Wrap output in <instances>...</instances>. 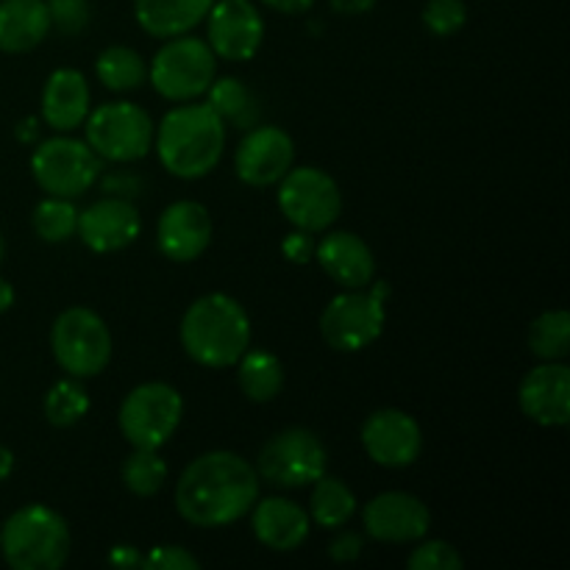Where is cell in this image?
Here are the masks:
<instances>
[{
	"mask_svg": "<svg viewBox=\"0 0 570 570\" xmlns=\"http://www.w3.org/2000/svg\"><path fill=\"white\" fill-rule=\"evenodd\" d=\"M259 499V473L234 451L195 456L176 482V510L198 529H223L250 512Z\"/></svg>",
	"mask_w": 570,
	"mask_h": 570,
	"instance_id": "obj_1",
	"label": "cell"
},
{
	"mask_svg": "<svg viewBox=\"0 0 570 570\" xmlns=\"http://www.w3.org/2000/svg\"><path fill=\"white\" fill-rule=\"evenodd\" d=\"M156 156L170 176L195 181L209 176L226 150V122L209 104H181L154 131Z\"/></svg>",
	"mask_w": 570,
	"mask_h": 570,
	"instance_id": "obj_2",
	"label": "cell"
},
{
	"mask_svg": "<svg viewBox=\"0 0 570 570\" xmlns=\"http://www.w3.org/2000/svg\"><path fill=\"white\" fill-rule=\"evenodd\" d=\"M178 337L189 360L200 367L223 371L237 365L239 356L250 348V317L232 295H200L184 312Z\"/></svg>",
	"mask_w": 570,
	"mask_h": 570,
	"instance_id": "obj_3",
	"label": "cell"
},
{
	"mask_svg": "<svg viewBox=\"0 0 570 570\" xmlns=\"http://www.w3.org/2000/svg\"><path fill=\"white\" fill-rule=\"evenodd\" d=\"M70 549V527L45 504L20 507L0 527V551L14 570H59Z\"/></svg>",
	"mask_w": 570,
	"mask_h": 570,
	"instance_id": "obj_4",
	"label": "cell"
},
{
	"mask_svg": "<svg viewBox=\"0 0 570 570\" xmlns=\"http://www.w3.org/2000/svg\"><path fill=\"white\" fill-rule=\"evenodd\" d=\"M148 78L161 98L173 104H187L200 98L217 78V56L209 42L198 37L167 39L148 67Z\"/></svg>",
	"mask_w": 570,
	"mask_h": 570,
	"instance_id": "obj_5",
	"label": "cell"
},
{
	"mask_svg": "<svg viewBox=\"0 0 570 570\" xmlns=\"http://www.w3.org/2000/svg\"><path fill=\"white\" fill-rule=\"evenodd\" d=\"M50 351L67 376L92 379L111 360V332L104 317L89 306H70L50 328Z\"/></svg>",
	"mask_w": 570,
	"mask_h": 570,
	"instance_id": "obj_6",
	"label": "cell"
},
{
	"mask_svg": "<svg viewBox=\"0 0 570 570\" xmlns=\"http://www.w3.org/2000/svg\"><path fill=\"white\" fill-rule=\"evenodd\" d=\"M87 145L104 161H139L154 148V120L148 111L128 100H111L89 111L83 120Z\"/></svg>",
	"mask_w": 570,
	"mask_h": 570,
	"instance_id": "obj_7",
	"label": "cell"
},
{
	"mask_svg": "<svg viewBox=\"0 0 570 570\" xmlns=\"http://www.w3.org/2000/svg\"><path fill=\"white\" fill-rule=\"evenodd\" d=\"M328 451L323 440L312 429L289 426L273 434L259 451L256 473L273 488L298 490L309 488L312 482L326 473Z\"/></svg>",
	"mask_w": 570,
	"mask_h": 570,
	"instance_id": "obj_8",
	"label": "cell"
},
{
	"mask_svg": "<svg viewBox=\"0 0 570 570\" xmlns=\"http://www.w3.org/2000/svg\"><path fill=\"white\" fill-rule=\"evenodd\" d=\"M184 417V399L173 384L145 382L122 399L120 432L134 449H156L170 443Z\"/></svg>",
	"mask_w": 570,
	"mask_h": 570,
	"instance_id": "obj_9",
	"label": "cell"
},
{
	"mask_svg": "<svg viewBox=\"0 0 570 570\" xmlns=\"http://www.w3.org/2000/svg\"><path fill=\"white\" fill-rule=\"evenodd\" d=\"M104 170V159L87 145V139L53 137L37 145L31 154V176L39 189L53 198H78L87 193Z\"/></svg>",
	"mask_w": 570,
	"mask_h": 570,
	"instance_id": "obj_10",
	"label": "cell"
},
{
	"mask_svg": "<svg viewBox=\"0 0 570 570\" xmlns=\"http://www.w3.org/2000/svg\"><path fill=\"white\" fill-rule=\"evenodd\" d=\"M278 209L301 232L321 234L343 215V193L321 167H289L278 181Z\"/></svg>",
	"mask_w": 570,
	"mask_h": 570,
	"instance_id": "obj_11",
	"label": "cell"
},
{
	"mask_svg": "<svg viewBox=\"0 0 570 570\" xmlns=\"http://www.w3.org/2000/svg\"><path fill=\"white\" fill-rule=\"evenodd\" d=\"M387 309L373 289H343L326 304L321 315V334L328 348L340 354L365 351L382 337Z\"/></svg>",
	"mask_w": 570,
	"mask_h": 570,
	"instance_id": "obj_12",
	"label": "cell"
},
{
	"mask_svg": "<svg viewBox=\"0 0 570 570\" xmlns=\"http://www.w3.org/2000/svg\"><path fill=\"white\" fill-rule=\"evenodd\" d=\"M206 42L217 59L250 61L265 39V20L250 0H217L206 14Z\"/></svg>",
	"mask_w": 570,
	"mask_h": 570,
	"instance_id": "obj_13",
	"label": "cell"
},
{
	"mask_svg": "<svg viewBox=\"0 0 570 570\" xmlns=\"http://www.w3.org/2000/svg\"><path fill=\"white\" fill-rule=\"evenodd\" d=\"M362 449L376 465L382 468H410L415 465L423 451V432L412 415L404 410H379L362 423Z\"/></svg>",
	"mask_w": 570,
	"mask_h": 570,
	"instance_id": "obj_14",
	"label": "cell"
},
{
	"mask_svg": "<svg viewBox=\"0 0 570 570\" xmlns=\"http://www.w3.org/2000/svg\"><path fill=\"white\" fill-rule=\"evenodd\" d=\"M365 532L379 543H417L432 529V512L417 495L404 490H390L371 499L362 510Z\"/></svg>",
	"mask_w": 570,
	"mask_h": 570,
	"instance_id": "obj_15",
	"label": "cell"
},
{
	"mask_svg": "<svg viewBox=\"0 0 570 570\" xmlns=\"http://www.w3.org/2000/svg\"><path fill=\"white\" fill-rule=\"evenodd\" d=\"M295 161V142L284 128L254 126L237 145L234 170L248 187H273Z\"/></svg>",
	"mask_w": 570,
	"mask_h": 570,
	"instance_id": "obj_16",
	"label": "cell"
},
{
	"mask_svg": "<svg viewBox=\"0 0 570 570\" xmlns=\"http://www.w3.org/2000/svg\"><path fill=\"white\" fill-rule=\"evenodd\" d=\"M76 234L95 254H117L137 243V237L142 234V215L128 198L111 195V198H100L78 212Z\"/></svg>",
	"mask_w": 570,
	"mask_h": 570,
	"instance_id": "obj_17",
	"label": "cell"
},
{
	"mask_svg": "<svg viewBox=\"0 0 570 570\" xmlns=\"http://www.w3.org/2000/svg\"><path fill=\"white\" fill-rule=\"evenodd\" d=\"M215 234L209 209L198 200H176L156 223V243L170 262H195L206 254Z\"/></svg>",
	"mask_w": 570,
	"mask_h": 570,
	"instance_id": "obj_18",
	"label": "cell"
},
{
	"mask_svg": "<svg viewBox=\"0 0 570 570\" xmlns=\"http://www.w3.org/2000/svg\"><path fill=\"white\" fill-rule=\"evenodd\" d=\"M518 406L538 426H566L570 421V367L566 362H543L521 379Z\"/></svg>",
	"mask_w": 570,
	"mask_h": 570,
	"instance_id": "obj_19",
	"label": "cell"
},
{
	"mask_svg": "<svg viewBox=\"0 0 570 570\" xmlns=\"http://www.w3.org/2000/svg\"><path fill=\"white\" fill-rule=\"evenodd\" d=\"M250 529H254V538L265 549L289 554V551L301 549L306 543L312 518L293 499L273 495V499H256V504L250 507Z\"/></svg>",
	"mask_w": 570,
	"mask_h": 570,
	"instance_id": "obj_20",
	"label": "cell"
},
{
	"mask_svg": "<svg viewBox=\"0 0 570 570\" xmlns=\"http://www.w3.org/2000/svg\"><path fill=\"white\" fill-rule=\"evenodd\" d=\"M315 259L323 273L343 289H365L376 276V259H373L371 245L354 232L326 234L317 243Z\"/></svg>",
	"mask_w": 570,
	"mask_h": 570,
	"instance_id": "obj_21",
	"label": "cell"
},
{
	"mask_svg": "<svg viewBox=\"0 0 570 570\" xmlns=\"http://www.w3.org/2000/svg\"><path fill=\"white\" fill-rule=\"evenodd\" d=\"M89 115L87 78L72 67H59L42 87V120L53 131H76Z\"/></svg>",
	"mask_w": 570,
	"mask_h": 570,
	"instance_id": "obj_22",
	"label": "cell"
},
{
	"mask_svg": "<svg viewBox=\"0 0 570 570\" xmlns=\"http://www.w3.org/2000/svg\"><path fill=\"white\" fill-rule=\"evenodd\" d=\"M50 14L45 0H0V50L28 53L50 33Z\"/></svg>",
	"mask_w": 570,
	"mask_h": 570,
	"instance_id": "obj_23",
	"label": "cell"
},
{
	"mask_svg": "<svg viewBox=\"0 0 570 570\" xmlns=\"http://www.w3.org/2000/svg\"><path fill=\"white\" fill-rule=\"evenodd\" d=\"M212 3L215 0H134V14L150 37L173 39L200 26Z\"/></svg>",
	"mask_w": 570,
	"mask_h": 570,
	"instance_id": "obj_24",
	"label": "cell"
},
{
	"mask_svg": "<svg viewBox=\"0 0 570 570\" xmlns=\"http://www.w3.org/2000/svg\"><path fill=\"white\" fill-rule=\"evenodd\" d=\"M237 382L245 399L254 404H267V401L278 399L284 387L282 360L265 348H248L237 360Z\"/></svg>",
	"mask_w": 570,
	"mask_h": 570,
	"instance_id": "obj_25",
	"label": "cell"
},
{
	"mask_svg": "<svg viewBox=\"0 0 570 570\" xmlns=\"http://www.w3.org/2000/svg\"><path fill=\"white\" fill-rule=\"evenodd\" d=\"M356 495L351 493L343 479H334L323 473L317 482H312L309 495V518L321 529H343L354 518Z\"/></svg>",
	"mask_w": 570,
	"mask_h": 570,
	"instance_id": "obj_26",
	"label": "cell"
},
{
	"mask_svg": "<svg viewBox=\"0 0 570 570\" xmlns=\"http://www.w3.org/2000/svg\"><path fill=\"white\" fill-rule=\"evenodd\" d=\"M95 72H98L100 83L111 92H131L148 81V65L142 56L126 45H111V48L100 50L98 61H95Z\"/></svg>",
	"mask_w": 570,
	"mask_h": 570,
	"instance_id": "obj_27",
	"label": "cell"
},
{
	"mask_svg": "<svg viewBox=\"0 0 570 570\" xmlns=\"http://www.w3.org/2000/svg\"><path fill=\"white\" fill-rule=\"evenodd\" d=\"M206 95H209V106L223 117V122H234L237 128L256 126L259 106L239 78H215Z\"/></svg>",
	"mask_w": 570,
	"mask_h": 570,
	"instance_id": "obj_28",
	"label": "cell"
},
{
	"mask_svg": "<svg viewBox=\"0 0 570 570\" xmlns=\"http://www.w3.org/2000/svg\"><path fill=\"white\" fill-rule=\"evenodd\" d=\"M529 351L543 362H566L570 354V315L566 309L543 312L527 334Z\"/></svg>",
	"mask_w": 570,
	"mask_h": 570,
	"instance_id": "obj_29",
	"label": "cell"
},
{
	"mask_svg": "<svg viewBox=\"0 0 570 570\" xmlns=\"http://www.w3.org/2000/svg\"><path fill=\"white\" fill-rule=\"evenodd\" d=\"M89 412V393L83 390L81 379H59L45 395V417L50 426L70 429L83 421Z\"/></svg>",
	"mask_w": 570,
	"mask_h": 570,
	"instance_id": "obj_30",
	"label": "cell"
},
{
	"mask_svg": "<svg viewBox=\"0 0 570 570\" xmlns=\"http://www.w3.org/2000/svg\"><path fill=\"white\" fill-rule=\"evenodd\" d=\"M122 484L128 493L139 499H150L159 493L167 482V462L156 449H134L122 462Z\"/></svg>",
	"mask_w": 570,
	"mask_h": 570,
	"instance_id": "obj_31",
	"label": "cell"
},
{
	"mask_svg": "<svg viewBox=\"0 0 570 570\" xmlns=\"http://www.w3.org/2000/svg\"><path fill=\"white\" fill-rule=\"evenodd\" d=\"M33 232L45 243H67L78 232V209L70 198H53L48 195L33 209Z\"/></svg>",
	"mask_w": 570,
	"mask_h": 570,
	"instance_id": "obj_32",
	"label": "cell"
},
{
	"mask_svg": "<svg viewBox=\"0 0 570 570\" xmlns=\"http://www.w3.org/2000/svg\"><path fill=\"white\" fill-rule=\"evenodd\" d=\"M423 26L434 37H454L468 20V9L462 0H426L423 6Z\"/></svg>",
	"mask_w": 570,
	"mask_h": 570,
	"instance_id": "obj_33",
	"label": "cell"
},
{
	"mask_svg": "<svg viewBox=\"0 0 570 570\" xmlns=\"http://www.w3.org/2000/svg\"><path fill=\"white\" fill-rule=\"evenodd\" d=\"M406 568L410 570H462L465 560H462L460 551L454 549L445 540H426L417 549H412V554L406 557Z\"/></svg>",
	"mask_w": 570,
	"mask_h": 570,
	"instance_id": "obj_34",
	"label": "cell"
},
{
	"mask_svg": "<svg viewBox=\"0 0 570 570\" xmlns=\"http://www.w3.org/2000/svg\"><path fill=\"white\" fill-rule=\"evenodd\" d=\"M45 3H48L50 26L59 28L65 37H76V33L87 31L89 20H92L89 0H45Z\"/></svg>",
	"mask_w": 570,
	"mask_h": 570,
	"instance_id": "obj_35",
	"label": "cell"
},
{
	"mask_svg": "<svg viewBox=\"0 0 570 570\" xmlns=\"http://www.w3.org/2000/svg\"><path fill=\"white\" fill-rule=\"evenodd\" d=\"M145 570H198L200 560L189 554L184 546H156L148 554H142Z\"/></svg>",
	"mask_w": 570,
	"mask_h": 570,
	"instance_id": "obj_36",
	"label": "cell"
},
{
	"mask_svg": "<svg viewBox=\"0 0 570 570\" xmlns=\"http://www.w3.org/2000/svg\"><path fill=\"white\" fill-rule=\"evenodd\" d=\"M315 248H317V243L312 239V234L301 232V228H295L293 234H287L282 243L284 259L293 262V265H309V262L315 259Z\"/></svg>",
	"mask_w": 570,
	"mask_h": 570,
	"instance_id": "obj_37",
	"label": "cell"
},
{
	"mask_svg": "<svg viewBox=\"0 0 570 570\" xmlns=\"http://www.w3.org/2000/svg\"><path fill=\"white\" fill-rule=\"evenodd\" d=\"M362 549H365V540H362V534L345 529V532H340L337 538L328 543V557H332L334 562H354L356 557L362 554Z\"/></svg>",
	"mask_w": 570,
	"mask_h": 570,
	"instance_id": "obj_38",
	"label": "cell"
},
{
	"mask_svg": "<svg viewBox=\"0 0 570 570\" xmlns=\"http://www.w3.org/2000/svg\"><path fill=\"white\" fill-rule=\"evenodd\" d=\"M106 562H109L111 568H142V554H139V549H134V546H115V549L109 551V557H106Z\"/></svg>",
	"mask_w": 570,
	"mask_h": 570,
	"instance_id": "obj_39",
	"label": "cell"
},
{
	"mask_svg": "<svg viewBox=\"0 0 570 570\" xmlns=\"http://www.w3.org/2000/svg\"><path fill=\"white\" fill-rule=\"evenodd\" d=\"M262 3L278 14H306L315 6V0H262Z\"/></svg>",
	"mask_w": 570,
	"mask_h": 570,
	"instance_id": "obj_40",
	"label": "cell"
},
{
	"mask_svg": "<svg viewBox=\"0 0 570 570\" xmlns=\"http://www.w3.org/2000/svg\"><path fill=\"white\" fill-rule=\"evenodd\" d=\"M376 6V0H332V9L343 17H360Z\"/></svg>",
	"mask_w": 570,
	"mask_h": 570,
	"instance_id": "obj_41",
	"label": "cell"
},
{
	"mask_svg": "<svg viewBox=\"0 0 570 570\" xmlns=\"http://www.w3.org/2000/svg\"><path fill=\"white\" fill-rule=\"evenodd\" d=\"M17 139H20V142H26V145H37V139H39V120H37V117H26V120L17 126Z\"/></svg>",
	"mask_w": 570,
	"mask_h": 570,
	"instance_id": "obj_42",
	"label": "cell"
},
{
	"mask_svg": "<svg viewBox=\"0 0 570 570\" xmlns=\"http://www.w3.org/2000/svg\"><path fill=\"white\" fill-rule=\"evenodd\" d=\"M11 471H14V454L0 443V482H6L11 476Z\"/></svg>",
	"mask_w": 570,
	"mask_h": 570,
	"instance_id": "obj_43",
	"label": "cell"
},
{
	"mask_svg": "<svg viewBox=\"0 0 570 570\" xmlns=\"http://www.w3.org/2000/svg\"><path fill=\"white\" fill-rule=\"evenodd\" d=\"M14 306V287L6 278H0V312H9Z\"/></svg>",
	"mask_w": 570,
	"mask_h": 570,
	"instance_id": "obj_44",
	"label": "cell"
},
{
	"mask_svg": "<svg viewBox=\"0 0 570 570\" xmlns=\"http://www.w3.org/2000/svg\"><path fill=\"white\" fill-rule=\"evenodd\" d=\"M3 254H6V243H3V234H0V262H3Z\"/></svg>",
	"mask_w": 570,
	"mask_h": 570,
	"instance_id": "obj_45",
	"label": "cell"
}]
</instances>
